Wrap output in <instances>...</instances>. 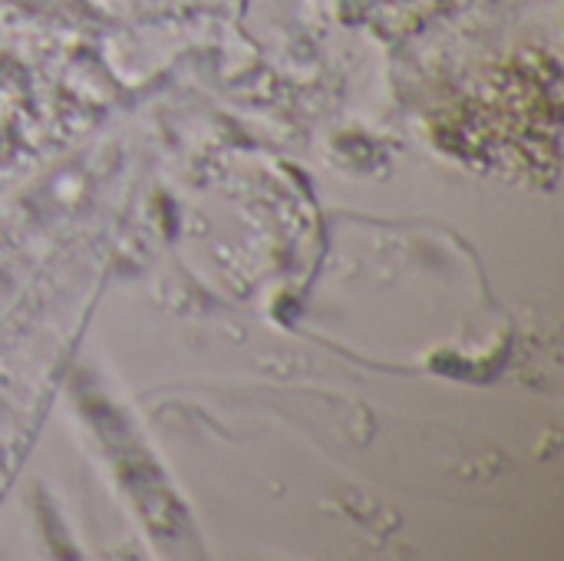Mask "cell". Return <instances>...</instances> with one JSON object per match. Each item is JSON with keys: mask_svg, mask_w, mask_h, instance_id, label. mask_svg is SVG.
I'll use <instances>...</instances> for the list:
<instances>
[{"mask_svg": "<svg viewBox=\"0 0 564 561\" xmlns=\"http://www.w3.org/2000/svg\"><path fill=\"white\" fill-rule=\"evenodd\" d=\"M102 112L106 103L89 93L0 63V192L79 142Z\"/></svg>", "mask_w": 564, "mask_h": 561, "instance_id": "1", "label": "cell"}, {"mask_svg": "<svg viewBox=\"0 0 564 561\" xmlns=\"http://www.w3.org/2000/svg\"><path fill=\"white\" fill-rule=\"evenodd\" d=\"M33 423H36V410H23V413H13L10 407H3L0 413V503L26 456V446H30V433H33Z\"/></svg>", "mask_w": 564, "mask_h": 561, "instance_id": "2", "label": "cell"}, {"mask_svg": "<svg viewBox=\"0 0 564 561\" xmlns=\"http://www.w3.org/2000/svg\"><path fill=\"white\" fill-rule=\"evenodd\" d=\"M30 255H26V238L17 225H10V218L0 215V301L10 294L13 281L20 278V271L26 268Z\"/></svg>", "mask_w": 564, "mask_h": 561, "instance_id": "3", "label": "cell"}]
</instances>
